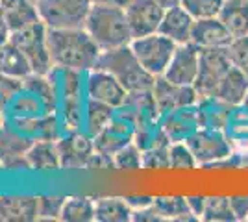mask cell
<instances>
[{
    "label": "cell",
    "instance_id": "1",
    "mask_svg": "<svg viewBox=\"0 0 248 222\" xmlns=\"http://www.w3.org/2000/svg\"><path fill=\"white\" fill-rule=\"evenodd\" d=\"M46 46L52 65L69 71L94 69L102 54L85 28H48Z\"/></svg>",
    "mask_w": 248,
    "mask_h": 222
},
{
    "label": "cell",
    "instance_id": "2",
    "mask_svg": "<svg viewBox=\"0 0 248 222\" xmlns=\"http://www.w3.org/2000/svg\"><path fill=\"white\" fill-rule=\"evenodd\" d=\"M83 28L100 46V50L128 46L134 41V35L126 19V11L124 8H117V6L93 4Z\"/></svg>",
    "mask_w": 248,
    "mask_h": 222
},
{
    "label": "cell",
    "instance_id": "3",
    "mask_svg": "<svg viewBox=\"0 0 248 222\" xmlns=\"http://www.w3.org/2000/svg\"><path fill=\"white\" fill-rule=\"evenodd\" d=\"M94 69H100V71H106L111 76H115L128 91V95L148 93L154 89L155 78L139 63V59L135 58L130 44L121 46V48L102 50Z\"/></svg>",
    "mask_w": 248,
    "mask_h": 222
},
{
    "label": "cell",
    "instance_id": "4",
    "mask_svg": "<svg viewBox=\"0 0 248 222\" xmlns=\"http://www.w3.org/2000/svg\"><path fill=\"white\" fill-rule=\"evenodd\" d=\"M46 24L43 21L31 22L21 30L10 32L8 41L19 48V52L28 59L35 74H46L50 69V54L46 46Z\"/></svg>",
    "mask_w": 248,
    "mask_h": 222
},
{
    "label": "cell",
    "instance_id": "5",
    "mask_svg": "<svg viewBox=\"0 0 248 222\" xmlns=\"http://www.w3.org/2000/svg\"><path fill=\"white\" fill-rule=\"evenodd\" d=\"M130 46L134 50L135 58L139 59V63L143 65L154 78L165 74L167 67H169L176 48H178V44L172 39L161 35L159 32L143 35V37H135L134 41L130 43Z\"/></svg>",
    "mask_w": 248,
    "mask_h": 222
},
{
    "label": "cell",
    "instance_id": "6",
    "mask_svg": "<svg viewBox=\"0 0 248 222\" xmlns=\"http://www.w3.org/2000/svg\"><path fill=\"white\" fill-rule=\"evenodd\" d=\"M35 6L46 28H83L93 0H39Z\"/></svg>",
    "mask_w": 248,
    "mask_h": 222
},
{
    "label": "cell",
    "instance_id": "7",
    "mask_svg": "<svg viewBox=\"0 0 248 222\" xmlns=\"http://www.w3.org/2000/svg\"><path fill=\"white\" fill-rule=\"evenodd\" d=\"M186 143L197 159V165L209 167V165H217L233 156V145L228 139L224 130L198 128Z\"/></svg>",
    "mask_w": 248,
    "mask_h": 222
},
{
    "label": "cell",
    "instance_id": "8",
    "mask_svg": "<svg viewBox=\"0 0 248 222\" xmlns=\"http://www.w3.org/2000/svg\"><path fill=\"white\" fill-rule=\"evenodd\" d=\"M232 59L228 48H200V65H198V76L195 80V89L200 98L213 96L218 84L224 80L232 71Z\"/></svg>",
    "mask_w": 248,
    "mask_h": 222
},
{
    "label": "cell",
    "instance_id": "9",
    "mask_svg": "<svg viewBox=\"0 0 248 222\" xmlns=\"http://www.w3.org/2000/svg\"><path fill=\"white\" fill-rule=\"evenodd\" d=\"M152 95L159 115H167L184 107H193L198 102V93L193 85H178L169 82L165 76L155 78Z\"/></svg>",
    "mask_w": 248,
    "mask_h": 222
},
{
    "label": "cell",
    "instance_id": "10",
    "mask_svg": "<svg viewBox=\"0 0 248 222\" xmlns=\"http://www.w3.org/2000/svg\"><path fill=\"white\" fill-rule=\"evenodd\" d=\"M124 11L134 39L157 32L165 15V8L155 0H132Z\"/></svg>",
    "mask_w": 248,
    "mask_h": 222
},
{
    "label": "cell",
    "instance_id": "11",
    "mask_svg": "<svg viewBox=\"0 0 248 222\" xmlns=\"http://www.w3.org/2000/svg\"><path fill=\"white\" fill-rule=\"evenodd\" d=\"M198 65H200V48H197L193 43L178 44L163 76L172 84L195 85V80L198 76Z\"/></svg>",
    "mask_w": 248,
    "mask_h": 222
},
{
    "label": "cell",
    "instance_id": "12",
    "mask_svg": "<svg viewBox=\"0 0 248 222\" xmlns=\"http://www.w3.org/2000/svg\"><path fill=\"white\" fill-rule=\"evenodd\" d=\"M87 89H89V96L93 100L108 104L113 109L123 107L128 102V91L121 85V82L115 76H111L106 71H100V69H96V73L91 74Z\"/></svg>",
    "mask_w": 248,
    "mask_h": 222
},
{
    "label": "cell",
    "instance_id": "13",
    "mask_svg": "<svg viewBox=\"0 0 248 222\" xmlns=\"http://www.w3.org/2000/svg\"><path fill=\"white\" fill-rule=\"evenodd\" d=\"M232 41H233V35L220 22L218 17H215V19H198L193 24L191 43L197 48H228Z\"/></svg>",
    "mask_w": 248,
    "mask_h": 222
},
{
    "label": "cell",
    "instance_id": "14",
    "mask_svg": "<svg viewBox=\"0 0 248 222\" xmlns=\"http://www.w3.org/2000/svg\"><path fill=\"white\" fill-rule=\"evenodd\" d=\"M193 24H195V19L191 17V13L182 4H178L165 10L163 21L159 24L157 32L172 39L176 44H186V43H191Z\"/></svg>",
    "mask_w": 248,
    "mask_h": 222
},
{
    "label": "cell",
    "instance_id": "15",
    "mask_svg": "<svg viewBox=\"0 0 248 222\" xmlns=\"http://www.w3.org/2000/svg\"><path fill=\"white\" fill-rule=\"evenodd\" d=\"M198 128L200 124H198L197 106H193L167 113V120L161 130L165 132L170 143H178V141H187Z\"/></svg>",
    "mask_w": 248,
    "mask_h": 222
},
{
    "label": "cell",
    "instance_id": "16",
    "mask_svg": "<svg viewBox=\"0 0 248 222\" xmlns=\"http://www.w3.org/2000/svg\"><path fill=\"white\" fill-rule=\"evenodd\" d=\"M213 96L232 107L245 104L248 96V76L241 73L237 67H232V71L224 76V80L215 89Z\"/></svg>",
    "mask_w": 248,
    "mask_h": 222
},
{
    "label": "cell",
    "instance_id": "17",
    "mask_svg": "<svg viewBox=\"0 0 248 222\" xmlns=\"http://www.w3.org/2000/svg\"><path fill=\"white\" fill-rule=\"evenodd\" d=\"M0 10L4 13L10 32L21 30L31 22L41 21L37 6L30 0H0Z\"/></svg>",
    "mask_w": 248,
    "mask_h": 222
},
{
    "label": "cell",
    "instance_id": "18",
    "mask_svg": "<svg viewBox=\"0 0 248 222\" xmlns=\"http://www.w3.org/2000/svg\"><path fill=\"white\" fill-rule=\"evenodd\" d=\"M218 19L233 39L248 35V0H224Z\"/></svg>",
    "mask_w": 248,
    "mask_h": 222
},
{
    "label": "cell",
    "instance_id": "19",
    "mask_svg": "<svg viewBox=\"0 0 248 222\" xmlns=\"http://www.w3.org/2000/svg\"><path fill=\"white\" fill-rule=\"evenodd\" d=\"M60 148V161L63 167H82L87 165L91 158V145L85 137H71L65 139L58 145Z\"/></svg>",
    "mask_w": 248,
    "mask_h": 222
},
{
    "label": "cell",
    "instance_id": "20",
    "mask_svg": "<svg viewBox=\"0 0 248 222\" xmlns=\"http://www.w3.org/2000/svg\"><path fill=\"white\" fill-rule=\"evenodd\" d=\"M152 207L163 221H200L197 215L191 211L187 198H182V196L154 198Z\"/></svg>",
    "mask_w": 248,
    "mask_h": 222
},
{
    "label": "cell",
    "instance_id": "21",
    "mask_svg": "<svg viewBox=\"0 0 248 222\" xmlns=\"http://www.w3.org/2000/svg\"><path fill=\"white\" fill-rule=\"evenodd\" d=\"M28 150H30V143H26L24 139H19L15 135H4L0 137V163L6 167H28V161H22L26 158L28 159Z\"/></svg>",
    "mask_w": 248,
    "mask_h": 222
},
{
    "label": "cell",
    "instance_id": "22",
    "mask_svg": "<svg viewBox=\"0 0 248 222\" xmlns=\"http://www.w3.org/2000/svg\"><path fill=\"white\" fill-rule=\"evenodd\" d=\"M37 217V200L33 198H0V219L4 221H31Z\"/></svg>",
    "mask_w": 248,
    "mask_h": 222
},
{
    "label": "cell",
    "instance_id": "23",
    "mask_svg": "<svg viewBox=\"0 0 248 222\" xmlns=\"http://www.w3.org/2000/svg\"><path fill=\"white\" fill-rule=\"evenodd\" d=\"M134 209L124 198H104L94 204V221L100 222H126L132 221Z\"/></svg>",
    "mask_w": 248,
    "mask_h": 222
},
{
    "label": "cell",
    "instance_id": "24",
    "mask_svg": "<svg viewBox=\"0 0 248 222\" xmlns=\"http://www.w3.org/2000/svg\"><path fill=\"white\" fill-rule=\"evenodd\" d=\"M31 73L28 59L10 41L0 44V74L4 76H26Z\"/></svg>",
    "mask_w": 248,
    "mask_h": 222
},
{
    "label": "cell",
    "instance_id": "25",
    "mask_svg": "<svg viewBox=\"0 0 248 222\" xmlns=\"http://www.w3.org/2000/svg\"><path fill=\"white\" fill-rule=\"evenodd\" d=\"M28 163L35 169H54L62 165L60 148L52 143H37L28 150Z\"/></svg>",
    "mask_w": 248,
    "mask_h": 222
},
{
    "label": "cell",
    "instance_id": "26",
    "mask_svg": "<svg viewBox=\"0 0 248 222\" xmlns=\"http://www.w3.org/2000/svg\"><path fill=\"white\" fill-rule=\"evenodd\" d=\"M202 221L207 222H235V215L230 206V198L226 196H211L206 198V207Z\"/></svg>",
    "mask_w": 248,
    "mask_h": 222
},
{
    "label": "cell",
    "instance_id": "27",
    "mask_svg": "<svg viewBox=\"0 0 248 222\" xmlns=\"http://www.w3.org/2000/svg\"><path fill=\"white\" fill-rule=\"evenodd\" d=\"M62 221L69 222H87L94 219V206L87 198H73L65 200L62 209Z\"/></svg>",
    "mask_w": 248,
    "mask_h": 222
},
{
    "label": "cell",
    "instance_id": "28",
    "mask_svg": "<svg viewBox=\"0 0 248 222\" xmlns=\"http://www.w3.org/2000/svg\"><path fill=\"white\" fill-rule=\"evenodd\" d=\"M180 4L186 8L191 17L198 19H215L222 10L224 0H180Z\"/></svg>",
    "mask_w": 248,
    "mask_h": 222
},
{
    "label": "cell",
    "instance_id": "29",
    "mask_svg": "<svg viewBox=\"0 0 248 222\" xmlns=\"http://www.w3.org/2000/svg\"><path fill=\"white\" fill-rule=\"evenodd\" d=\"M169 165L170 169H195L198 167L197 159L193 156L191 148L187 147L186 141H178V143H170L169 147Z\"/></svg>",
    "mask_w": 248,
    "mask_h": 222
},
{
    "label": "cell",
    "instance_id": "30",
    "mask_svg": "<svg viewBox=\"0 0 248 222\" xmlns=\"http://www.w3.org/2000/svg\"><path fill=\"white\" fill-rule=\"evenodd\" d=\"M115 167L123 170H139L143 169V154L139 147L126 145L119 152H115Z\"/></svg>",
    "mask_w": 248,
    "mask_h": 222
},
{
    "label": "cell",
    "instance_id": "31",
    "mask_svg": "<svg viewBox=\"0 0 248 222\" xmlns=\"http://www.w3.org/2000/svg\"><path fill=\"white\" fill-rule=\"evenodd\" d=\"M111 109H113L111 106L93 100V104L89 107V126L93 130V133H100V132H104L106 128L109 126Z\"/></svg>",
    "mask_w": 248,
    "mask_h": 222
},
{
    "label": "cell",
    "instance_id": "32",
    "mask_svg": "<svg viewBox=\"0 0 248 222\" xmlns=\"http://www.w3.org/2000/svg\"><path fill=\"white\" fill-rule=\"evenodd\" d=\"M228 54L233 67H237L241 73L248 76V35L235 37L228 46Z\"/></svg>",
    "mask_w": 248,
    "mask_h": 222
},
{
    "label": "cell",
    "instance_id": "33",
    "mask_svg": "<svg viewBox=\"0 0 248 222\" xmlns=\"http://www.w3.org/2000/svg\"><path fill=\"white\" fill-rule=\"evenodd\" d=\"M63 204H65L63 198H39L37 213L41 219H58V217H62Z\"/></svg>",
    "mask_w": 248,
    "mask_h": 222
},
{
    "label": "cell",
    "instance_id": "34",
    "mask_svg": "<svg viewBox=\"0 0 248 222\" xmlns=\"http://www.w3.org/2000/svg\"><path fill=\"white\" fill-rule=\"evenodd\" d=\"M230 206L237 221H248V196H230Z\"/></svg>",
    "mask_w": 248,
    "mask_h": 222
},
{
    "label": "cell",
    "instance_id": "35",
    "mask_svg": "<svg viewBox=\"0 0 248 222\" xmlns=\"http://www.w3.org/2000/svg\"><path fill=\"white\" fill-rule=\"evenodd\" d=\"M124 200L128 202V206L137 211V209H145L148 206H152V202L154 198H150V196H128V198H124Z\"/></svg>",
    "mask_w": 248,
    "mask_h": 222
},
{
    "label": "cell",
    "instance_id": "36",
    "mask_svg": "<svg viewBox=\"0 0 248 222\" xmlns=\"http://www.w3.org/2000/svg\"><path fill=\"white\" fill-rule=\"evenodd\" d=\"M187 204H189L191 211L195 213L198 219H202L204 207H206V198H204V196H189V198H187Z\"/></svg>",
    "mask_w": 248,
    "mask_h": 222
},
{
    "label": "cell",
    "instance_id": "37",
    "mask_svg": "<svg viewBox=\"0 0 248 222\" xmlns=\"http://www.w3.org/2000/svg\"><path fill=\"white\" fill-rule=\"evenodd\" d=\"M6 39H10V28H8L6 19H4V13L0 10V44H4Z\"/></svg>",
    "mask_w": 248,
    "mask_h": 222
},
{
    "label": "cell",
    "instance_id": "38",
    "mask_svg": "<svg viewBox=\"0 0 248 222\" xmlns=\"http://www.w3.org/2000/svg\"><path fill=\"white\" fill-rule=\"evenodd\" d=\"M132 0H93V4H106V6H117V8H126Z\"/></svg>",
    "mask_w": 248,
    "mask_h": 222
},
{
    "label": "cell",
    "instance_id": "39",
    "mask_svg": "<svg viewBox=\"0 0 248 222\" xmlns=\"http://www.w3.org/2000/svg\"><path fill=\"white\" fill-rule=\"evenodd\" d=\"M155 2H159L163 8H172V6H178L180 4V0H155Z\"/></svg>",
    "mask_w": 248,
    "mask_h": 222
},
{
    "label": "cell",
    "instance_id": "40",
    "mask_svg": "<svg viewBox=\"0 0 248 222\" xmlns=\"http://www.w3.org/2000/svg\"><path fill=\"white\" fill-rule=\"evenodd\" d=\"M30 2H33V4H37V2H39V0H30Z\"/></svg>",
    "mask_w": 248,
    "mask_h": 222
},
{
    "label": "cell",
    "instance_id": "41",
    "mask_svg": "<svg viewBox=\"0 0 248 222\" xmlns=\"http://www.w3.org/2000/svg\"><path fill=\"white\" fill-rule=\"evenodd\" d=\"M245 104H247V106H248V96H247V100H245Z\"/></svg>",
    "mask_w": 248,
    "mask_h": 222
}]
</instances>
